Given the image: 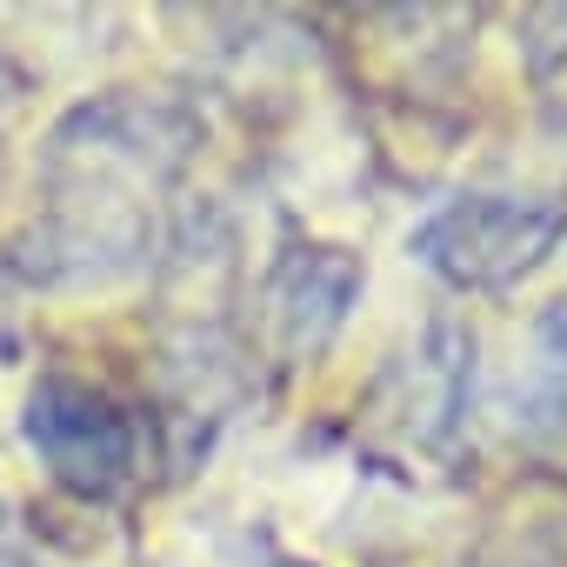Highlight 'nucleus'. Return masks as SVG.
I'll return each mask as SVG.
<instances>
[{
	"label": "nucleus",
	"mask_w": 567,
	"mask_h": 567,
	"mask_svg": "<svg viewBox=\"0 0 567 567\" xmlns=\"http://www.w3.org/2000/svg\"><path fill=\"white\" fill-rule=\"evenodd\" d=\"M467 388H474V334L461 321H434L421 354H408V368L394 374V427L414 441V447H447L454 427H461V408H467Z\"/></svg>",
	"instance_id": "4"
},
{
	"label": "nucleus",
	"mask_w": 567,
	"mask_h": 567,
	"mask_svg": "<svg viewBox=\"0 0 567 567\" xmlns=\"http://www.w3.org/2000/svg\"><path fill=\"white\" fill-rule=\"evenodd\" d=\"M361 295V260L348 247H295L267 274V328L280 361H315Z\"/></svg>",
	"instance_id": "3"
},
{
	"label": "nucleus",
	"mask_w": 567,
	"mask_h": 567,
	"mask_svg": "<svg viewBox=\"0 0 567 567\" xmlns=\"http://www.w3.org/2000/svg\"><path fill=\"white\" fill-rule=\"evenodd\" d=\"M461 567H567V534L554 520H501Z\"/></svg>",
	"instance_id": "5"
},
{
	"label": "nucleus",
	"mask_w": 567,
	"mask_h": 567,
	"mask_svg": "<svg viewBox=\"0 0 567 567\" xmlns=\"http://www.w3.org/2000/svg\"><path fill=\"white\" fill-rule=\"evenodd\" d=\"M527 61H534V81H540V101L547 114L567 127V8H547L527 21Z\"/></svg>",
	"instance_id": "6"
},
{
	"label": "nucleus",
	"mask_w": 567,
	"mask_h": 567,
	"mask_svg": "<svg viewBox=\"0 0 567 567\" xmlns=\"http://www.w3.org/2000/svg\"><path fill=\"white\" fill-rule=\"evenodd\" d=\"M567 234V200L554 194H461L414 227V260L447 288L501 295L527 280Z\"/></svg>",
	"instance_id": "1"
},
{
	"label": "nucleus",
	"mask_w": 567,
	"mask_h": 567,
	"mask_svg": "<svg viewBox=\"0 0 567 567\" xmlns=\"http://www.w3.org/2000/svg\"><path fill=\"white\" fill-rule=\"evenodd\" d=\"M28 447L48 461V474L87 501H114L141 474V421L81 374H41L28 394Z\"/></svg>",
	"instance_id": "2"
}]
</instances>
